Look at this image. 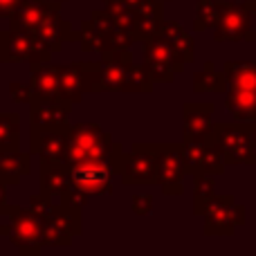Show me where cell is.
<instances>
[{
	"label": "cell",
	"mask_w": 256,
	"mask_h": 256,
	"mask_svg": "<svg viewBox=\"0 0 256 256\" xmlns=\"http://www.w3.org/2000/svg\"><path fill=\"white\" fill-rule=\"evenodd\" d=\"M99 61H72L58 66L61 72V90L58 97L70 104H79L86 94L99 92Z\"/></svg>",
	"instance_id": "52a82bcc"
},
{
	"label": "cell",
	"mask_w": 256,
	"mask_h": 256,
	"mask_svg": "<svg viewBox=\"0 0 256 256\" xmlns=\"http://www.w3.org/2000/svg\"><path fill=\"white\" fill-rule=\"evenodd\" d=\"M218 25L214 27V40L216 43H236V40H254L252 27V9L248 4L222 0Z\"/></svg>",
	"instance_id": "9c48e42d"
},
{
	"label": "cell",
	"mask_w": 256,
	"mask_h": 256,
	"mask_svg": "<svg viewBox=\"0 0 256 256\" xmlns=\"http://www.w3.org/2000/svg\"><path fill=\"white\" fill-rule=\"evenodd\" d=\"M32 173L30 155L16 150H0V180L9 186H18L25 176Z\"/></svg>",
	"instance_id": "44dd1931"
},
{
	"label": "cell",
	"mask_w": 256,
	"mask_h": 256,
	"mask_svg": "<svg viewBox=\"0 0 256 256\" xmlns=\"http://www.w3.org/2000/svg\"><path fill=\"white\" fill-rule=\"evenodd\" d=\"M38 184L40 194L50 196V198H58L63 191L70 186V171L63 160H48L40 158L38 164Z\"/></svg>",
	"instance_id": "d6986e66"
},
{
	"label": "cell",
	"mask_w": 256,
	"mask_h": 256,
	"mask_svg": "<svg viewBox=\"0 0 256 256\" xmlns=\"http://www.w3.org/2000/svg\"><path fill=\"white\" fill-rule=\"evenodd\" d=\"M153 194H135L130 198V209H132V214L135 216H148L150 212H153V207H155V202H153Z\"/></svg>",
	"instance_id": "d6a6232c"
},
{
	"label": "cell",
	"mask_w": 256,
	"mask_h": 256,
	"mask_svg": "<svg viewBox=\"0 0 256 256\" xmlns=\"http://www.w3.org/2000/svg\"><path fill=\"white\" fill-rule=\"evenodd\" d=\"M218 16H220V4H218V0H198V2H196L194 32H204V30H209V27H216Z\"/></svg>",
	"instance_id": "f546056e"
},
{
	"label": "cell",
	"mask_w": 256,
	"mask_h": 256,
	"mask_svg": "<svg viewBox=\"0 0 256 256\" xmlns=\"http://www.w3.org/2000/svg\"><path fill=\"white\" fill-rule=\"evenodd\" d=\"M182 155H184L186 173L200 176L204 173V158H207V140H182Z\"/></svg>",
	"instance_id": "484cf974"
},
{
	"label": "cell",
	"mask_w": 256,
	"mask_h": 256,
	"mask_svg": "<svg viewBox=\"0 0 256 256\" xmlns=\"http://www.w3.org/2000/svg\"><path fill=\"white\" fill-rule=\"evenodd\" d=\"M30 86L34 99H54L58 97L61 90V72L58 66H54L52 61H36L30 63Z\"/></svg>",
	"instance_id": "ac0fdd59"
},
{
	"label": "cell",
	"mask_w": 256,
	"mask_h": 256,
	"mask_svg": "<svg viewBox=\"0 0 256 256\" xmlns=\"http://www.w3.org/2000/svg\"><path fill=\"white\" fill-rule=\"evenodd\" d=\"M38 38L48 45L52 52H61L63 45L72 43V40H79V32L72 27L70 20L61 16V12H52L36 30Z\"/></svg>",
	"instance_id": "e0dca14e"
},
{
	"label": "cell",
	"mask_w": 256,
	"mask_h": 256,
	"mask_svg": "<svg viewBox=\"0 0 256 256\" xmlns=\"http://www.w3.org/2000/svg\"><path fill=\"white\" fill-rule=\"evenodd\" d=\"M216 196V184H214V176L212 173H200L196 176V189H194V214L202 216L207 204L214 200Z\"/></svg>",
	"instance_id": "f1b7e54d"
},
{
	"label": "cell",
	"mask_w": 256,
	"mask_h": 256,
	"mask_svg": "<svg viewBox=\"0 0 256 256\" xmlns=\"http://www.w3.org/2000/svg\"><path fill=\"white\" fill-rule=\"evenodd\" d=\"M230 84H227L225 72H216L212 61L204 63V68L194 76V90L196 92H227Z\"/></svg>",
	"instance_id": "d4e9b609"
},
{
	"label": "cell",
	"mask_w": 256,
	"mask_h": 256,
	"mask_svg": "<svg viewBox=\"0 0 256 256\" xmlns=\"http://www.w3.org/2000/svg\"><path fill=\"white\" fill-rule=\"evenodd\" d=\"M225 106L238 122H256V90H227Z\"/></svg>",
	"instance_id": "7402d4cb"
},
{
	"label": "cell",
	"mask_w": 256,
	"mask_h": 256,
	"mask_svg": "<svg viewBox=\"0 0 256 256\" xmlns=\"http://www.w3.org/2000/svg\"><path fill=\"white\" fill-rule=\"evenodd\" d=\"M9 97L16 104H27L30 106L32 99H34V92H32L30 84H20V81H12L9 84Z\"/></svg>",
	"instance_id": "836d02e7"
},
{
	"label": "cell",
	"mask_w": 256,
	"mask_h": 256,
	"mask_svg": "<svg viewBox=\"0 0 256 256\" xmlns=\"http://www.w3.org/2000/svg\"><path fill=\"white\" fill-rule=\"evenodd\" d=\"M115 146V140L108 130H104L94 122H79L70 124V135H68V150L63 162L74 164L81 160H94V158H108Z\"/></svg>",
	"instance_id": "7a4b0ae2"
},
{
	"label": "cell",
	"mask_w": 256,
	"mask_h": 256,
	"mask_svg": "<svg viewBox=\"0 0 256 256\" xmlns=\"http://www.w3.org/2000/svg\"><path fill=\"white\" fill-rule=\"evenodd\" d=\"M160 34L171 40V45L184 56L186 63L196 61V43H194V38H191V34L178 20H166V18H164Z\"/></svg>",
	"instance_id": "603a6c76"
},
{
	"label": "cell",
	"mask_w": 256,
	"mask_h": 256,
	"mask_svg": "<svg viewBox=\"0 0 256 256\" xmlns=\"http://www.w3.org/2000/svg\"><path fill=\"white\" fill-rule=\"evenodd\" d=\"M20 148V115L0 112V150Z\"/></svg>",
	"instance_id": "4316f807"
},
{
	"label": "cell",
	"mask_w": 256,
	"mask_h": 256,
	"mask_svg": "<svg viewBox=\"0 0 256 256\" xmlns=\"http://www.w3.org/2000/svg\"><path fill=\"white\" fill-rule=\"evenodd\" d=\"M184 176L186 164L182 155V142H160V162H158V184L164 196H182L184 194Z\"/></svg>",
	"instance_id": "30bf717a"
},
{
	"label": "cell",
	"mask_w": 256,
	"mask_h": 256,
	"mask_svg": "<svg viewBox=\"0 0 256 256\" xmlns=\"http://www.w3.org/2000/svg\"><path fill=\"white\" fill-rule=\"evenodd\" d=\"M120 2H124V4H128V7L137 9V7H140V4H142V2H144V0H120Z\"/></svg>",
	"instance_id": "8d00e7d4"
},
{
	"label": "cell",
	"mask_w": 256,
	"mask_h": 256,
	"mask_svg": "<svg viewBox=\"0 0 256 256\" xmlns=\"http://www.w3.org/2000/svg\"><path fill=\"white\" fill-rule=\"evenodd\" d=\"M162 2H171V0H162Z\"/></svg>",
	"instance_id": "f35d334b"
},
{
	"label": "cell",
	"mask_w": 256,
	"mask_h": 256,
	"mask_svg": "<svg viewBox=\"0 0 256 256\" xmlns=\"http://www.w3.org/2000/svg\"><path fill=\"white\" fill-rule=\"evenodd\" d=\"M104 7L108 9L115 22L122 27V30H128L135 34V25H137V9L128 7V4L120 2V0H104Z\"/></svg>",
	"instance_id": "1f68e13d"
},
{
	"label": "cell",
	"mask_w": 256,
	"mask_h": 256,
	"mask_svg": "<svg viewBox=\"0 0 256 256\" xmlns=\"http://www.w3.org/2000/svg\"><path fill=\"white\" fill-rule=\"evenodd\" d=\"M70 171V182L76 189L86 191L90 196H108L112 194V168L108 158H94V160H81V162L68 164Z\"/></svg>",
	"instance_id": "ba28073f"
},
{
	"label": "cell",
	"mask_w": 256,
	"mask_h": 256,
	"mask_svg": "<svg viewBox=\"0 0 256 256\" xmlns=\"http://www.w3.org/2000/svg\"><path fill=\"white\" fill-rule=\"evenodd\" d=\"M164 22V2L162 0H144L137 7V25H135V38L137 43H146L160 34Z\"/></svg>",
	"instance_id": "ffe728a7"
},
{
	"label": "cell",
	"mask_w": 256,
	"mask_h": 256,
	"mask_svg": "<svg viewBox=\"0 0 256 256\" xmlns=\"http://www.w3.org/2000/svg\"><path fill=\"white\" fill-rule=\"evenodd\" d=\"M248 7L252 9V14H256V0H252V2H248Z\"/></svg>",
	"instance_id": "74e56055"
},
{
	"label": "cell",
	"mask_w": 256,
	"mask_h": 256,
	"mask_svg": "<svg viewBox=\"0 0 256 256\" xmlns=\"http://www.w3.org/2000/svg\"><path fill=\"white\" fill-rule=\"evenodd\" d=\"M227 84L234 90H256V63H238L227 61L222 68ZM227 88V90H230Z\"/></svg>",
	"instance_id": "cb8c5ba5"
},
{
	"label": "cell",
	"mask_w": 256,
	"mask_h": 256,
	"mask_svg": "<svg viewBox=\"0 0 256 256\" xmlns=\"http://www.w3.org/2000/svg\"><path fill=\"white\" fill-rule=\"evenodd\" d=\"M202 218V232L207 236H230L234 234L236 227L243 225L245 212L240 204H236L234 196H214V200L204 209Z\"/></svg>",
	"instance_id": "8fae6325"
},
{
	"label": "cell",
	"mask_w": 256,
	"mask_h": 256,
	"mask_svg": "<svg viewBox=\"0 0 256 256\" xmlns=\"http://www.w3.org/2000/svg\"><path fill=\"white\" fill-rule=\"evenodd\" d=\"M9 222L0 225V236L12 240V245L22 256H38L43 245V218L30 207L9 204Z\"/></svg>",
	"instance_id": "6da1fadb"
},
{
	"label": "cell",
	"mask_w": 256,
	"mask_h": 256,
	"mask_svg": "<svg viewBox=\"0 0 256 256\" xmlns=\"http://www.w3.org/2000/svg\"><path fill=\"white\" fill-rule=\"evenodd\" d=\"M72 104L63 97L54 99H32L30 104V126L58 128L70 126Z\"/></svg>",
	"instance_id": "5bb4252c"
},
{
	"label": "cell",
	"mask_w": 256,
	"mask_h": 256,
	"mask_svg": "<svg viewBox=\"0 0 256 256\" xmlns=\"http://www.w3.org/2000/svg\"><path fill=\"white\" fill-rule=\"evenodd\" d=\"M61 4L63 0H20V4L9 18V27L22 32H36L50 14L61 12Z\"/></svg>",
	"instance_id": "9a60e30c"
},
{
	"label": "cell",
	"mask_w": 256,
	"mask_h": 256,
	"mask_svg": "<svg viewBox=\"0 0 256 256\" xmlns=\"http://www.w3.org/2000/svg\"><path fill=\"white\" fill-rule=\"evenodd\" d=\"M68 135H70V126H58V128L32 126L30 153L48 160H63L68 150Z\"/></svg>",
	"instance_id": "4fadbf2b"
},
{
	"label": "cell",
	"mask_w": 256,
	"mask_h": 256,
	"mask_svg": "<svg viewBox=\"0 0 256 256\" xmlns=\"http://www.w3.org/2000/svg\"><path fill=\"white\" fill-rule=\"evenodd\" d=\"M144 45V56H142V66L146 68L155 84H171L178 74H182L186 61L180 52L171 45V40L162 34H155Z\"/></svg>",
	"instance_id": "3957f363"
},
{
	"label": "cell",
	"mask_w": 256,
	"mask_h": 256,
	"mask_svg": "<svg viewBox=\"0 0 256 256\" xmlns=\"http://www.w3.org/2000/svg\"><path fill=\"white\" fill-rule=\"evenodd\" d=\"M18 4H20V0H0V20H9Z\"/></svg>",
	"instance_id": "e575fe53"
},
{
	"label": "cell",
	"mask_w": 256,
	"mask_h": 256,
	"mask_svg": "<svg viewBox=\"0 0 256 256\" xmlns=\"http://www.w3.org/2000/svg\"><path fill=\"white\" fill-rule=\"evenodd\" d=\"M214 104L186 102L182 106V140H207L212 132Z\"/></svg>",
	"instance_id": "2e32d148"
},
{
	"label": "cell",
	"mask_w": 256,
	"mask_h": 256,
	"mask_svg": "<svg viewBox=\"0 0 256 256\" xmlns=\"http://www.w3.org/2000/svg\"><path fill=\"white\" fill-rule=\"evenodd\" d=\"M72 238H74L72 232H68L61 222L43 220V245L45 248H70Z\"/></svg>",
	"instance_id": "4dcf8cb0"
},
{
	"label": "cell",
	"mask_w": 256,
	"mask_h": 256,
	"mask_svg": "<svg viewBox=\"0 0 256 256\" xmlns=\"http://www.w3.org/2000/svg\"><path fill=\"white\" fill-rule=\"evenodd\" d=\"M158 162H160V144L153 142H135L130 150L124 155L122 166V184H158Z\"/></svg>",
	"instance_id": "8992f818"
},
{
	"label": "cell",
	"mask_w": 256,
	"mask_h": 256,
	"mask_svg": "<svg viewBox=\"0 0 256 256\" xmlns=\"http://www.w3.org/2000/svg\"><path fill=\"white\" fill-rule=\"evenodd\" d=\"M63 2H70V0H63Z\"/></svg>",
	"instance_id": "ab89813d"
},
{
	"label": "cell",
	"mask_w": 256,
	"mask_h": 256,
	"mask_svg": "<svg viewBox=\"0 0 256 256\" xmlns=\"http://www.w3.org/2000/svg\"><path fill=\"white\" fill-rule=\"evenodd\" d=\"M52 50L38 38L36 32L7 30L0 32V63H36L50 61Z\"/></svg>",
	"instance_id": "5b68a950"
},
{
	"label": "cell",
	"mask_w": 256,
	"mask_h": 256,
	"mask_svg": "<svg viewBox=\"0 0 256 256\" xmlns=\"http://www.w3.org/2000/svg\"><path fill=\"white\" fill-rule=\"evenodd\" d=\"M222 153L227 164H254L252 126L245 124H214L207 137Z\"/></svg>",
	"instance_id": "277c9868"
},
{
	"label": "cell",
	"mask_w": 256,
	"mask_h": 256,
	"mask_svg": "<svg viewBox=\"0 0 256 256\" xmlns=\"http://www.w3.org/2000/svg\"><path fill=\"white\" fill-rule=\"evenodd\" d=\"M7 186L2 180H0V216H4V214L9 212V204H7Z\"/></svg>",
	"instance_id": "d590c367"
},
{
	"label": "cell",
	"mask_w": 256,
	"mask_h": 256,
	"mask_svg": "<svg viewBox=\"0 0 256 256\" xmlns=\"http://www.w3.org/2000/svg\"><path fill=\"white\" fill-rule=\"evenodd\" d=\"M99 92H128V79L135 66L130 50H112L99 58Z\"/></svg>",
	"instance_id": "7c38bea8"
},
{
	"label": "cell",
	"mask_w": 256,
	"mask_h": 256,
	"mask_svg": "<svg viewBox=\"0 0 256 256\" xmlns=\"http://www.w3.org/2000/svg\"><path fill=\"white\" fill-rule=\"evenodd\" d=\"M79 45L86 54H99L102 56L106 52V36L90 22V18L81 22L79 27Z\"/></svg>",
	"instance_id": "83f0119b"
}]
</instances>
